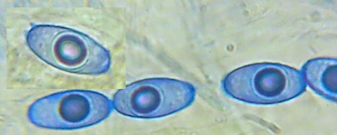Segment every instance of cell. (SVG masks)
<instances>
[{"mask_svg": "<svg viewBox=\"0 0 337 135\" xmlns=\"http://www.w3.org/2000/svg\"><path fill=\"white\" fill-rule=\"evenodd\" d=\"M30 49L47 63L68 72L97 75L110 67L109 51L88 36L52 25L33 26L26 35Z\"/></svg>", "mask_w": 337, "mask_h": 135, "instance_id": "obj_1", "label": "cell"}, {"mask_svg": "<svg viewBox=\"0 0 337 135\" xmlns=\"http://www.w3.org/2000/svg\"><path fill=\"white\" fill-rule=\"evenodd\" d=\"M224 91L236 99L252 104L285 101L305 90L306 81L300 71L278 64L257 63L228 74L222 82Z\"/></svg>", "mask_w": 337, "mask_h": 135, "instance_id": "obj_2", "label": "cell"}, {"mask_svg": "<svg viewBox=\"0 0 337 135\" xmlns=\"http://www.w3.org/2000/svg\"><path fill=\"white\" fill-rule=\"evenodd\" d=\"M113 109L112 101L104 94L74 90L36 100L28 109V118L39 127L70 130L97 124L106 119Z\"/></svg>", "mask_w": 337, "mask_h": 135, "instance_id": "obj_3", "label": "cell"}, {"mask_svg": "<svg viewBox=\"0 0 337 135\" xmlns=\"http://www.w3.org/2000/svg\"><path fill=\"white\" fill-rule=\"evenodd\" d=\"M196 89L185 81L165 78L138 81L119 90L114 95V109L119 113L138 119L168 116L189 106Z\"/></svg>", "mask_w": 337, "mask_h": 135, "instance_id": "obj_4", "label": "cell"}, {"mask_svg": "<svg viewBox=\"0 0 337 135\" xmlns=\"http://www.w3.org/2000/svg\"><path fill=\"white\" fill-rule=\"evenodd\" d=\"M337 69L336 59L317 58L306 64L303 74L305 81L317 93L336 101Z\"/></svg>", "mask_w": 337, "mask_h": 135, "instance_id": "obj_5", "label": "cell"}]
</instances>
